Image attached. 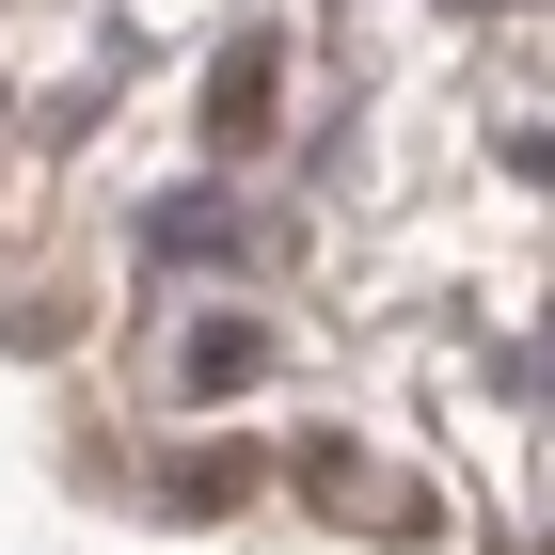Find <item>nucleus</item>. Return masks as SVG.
Here are the masks:
<instances>
[{"label": "nucleus", "instance_id": "1", "mask_svg": "<svg viewBox=\"0 0 555 555\" xmlns=\"http://www.w3.org/2000/svg\"><path fill=\"white\" fill-rule=\"evenodd\" d=\"M301 508L318 524H365V540H428V492L382 461H349V444H301Z\"/></svg>", "mask_w": 555, "mask_h": 555}, {"label": "nucleus", "instance_id": "3", "mask_svg": "<svg viewBox=\"0 0 555 555\" xmlns=\"http://www.w3.org/2000/svg\"><path fill=\"white\" fill-rule=\"evenodd\" d=\"M207 143H270V48H238L207 80Z\"/></svg>", "mask_w": 555, "mask_h": 555}, {"label": "nucleus", "instance_id": "2", "mask_svg": "<svg viewBox=\"0 0 555 555\" xmlns=\"http://www.w3.org/2000/svg\"><path fill=\"white\" fill-rule=\"evenodd\" d=\"M255 365H270V349L238 334V318H191V349H175V382H191V397H238Z\"/></svg>", "mask_w": 555, "mask_h": 555}]
</instances>
